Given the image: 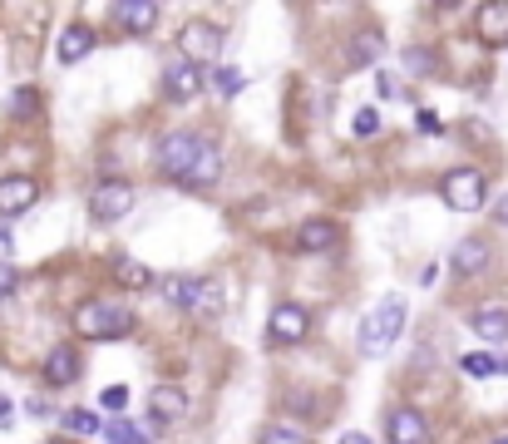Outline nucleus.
Returning a JSON list of instances; mask_svg holds the SVG:
<instances>
[{"label":"nucleus","mask_w":508,"mask_h":444,"mask_svg":"<svg viewBox=\"0 0 508 444\" xmlns=\"http://www.w3.org/2000/svg\"><path fill=\"white\" fill-rule=\"evenodd\" d=\"M114 20L129 35H149L159 26V5H153V0H124V5H114Z\"/></svg>","instance_id":"nucleus-14"},{"label":"nucleus","mask_w":508,"mask_h":444,"mask_svg":"<svg viewBox=\"0 0 508 444\" xmlns=\"http://www.w3.org/2000/svg\"><path fill=\"white\" fill-rule=\"evenodd\" d=\"M35 202H40V183H35V178H26V173L0 178V218H20Z\"/></svg>","instance_id":"nucleus-9"},{"label":"nucleus","mask_w":508,"mask_h":444,"mask_svg":"<svg viewBox=\"0 0 508 444\" xmlns=\"http://www.w3.org/2000/svg\"><path fill=\"white\" fill-rule=\"evenodd\" d=\"M163 296L173 306H188L198 316H223V282L217 277H168L163 282Z\"/></svg>","instance_id":"nucleus-4"},{"label":"nucleus","mask_w":508,"mask_h":444,"mask_svg":"<svg viewBox=\"0 0 508 444\" xmlns=\"http://www.w3.org/2000/svg\"><path fill=\"white\" fill-rule=\"evenodd\" d=\"M104 435H109V444H149V435H143L134 419H109Z\"/></svg>","instance_id":"nucleus-23"},{"label":"nucleus","mask_w":508,"mask_h":444,"mask_svg":"<svg viewBox=\"0 0 508 444\" xmlns=\"http://www.w3.org/2000/svg\"><path fill=\"white\" fill-rule=\"evenodd\" d=\"M134 183H124V178H109V183H99L89 193V218L94 222H119L129 218V208H134Z\"/></svg>","instance_id":"nucleus-7"},{"label":"nucleus","mask_w":508,"mask_h":444,"mask_svg":"<svg viewBox=\"0 0 508 444\" xmlns=\"http://www.w3.org/2000/svg\"><path fill=\"white\" fill-rule=\"evenodd\" d=\"M223 55V26L213 20H188L178 30V59H192V65H213Z\"/></svg>","instance_id":"nucleus-5"},{"label":"nucleus","mask_w":508,"mask_h":444,"mask_svg":"<svg viewBox=\"0 0 508 444\" xmlns=\"http://www.w3.org/2000/svg\"><path fill=\"white\" fill-rule=\"evenodd\" d=\"M499 370H508V361H493V356L489 351H469L464 356V376H499Z\"/></svg>","instance_id":"nucleus-24"},{"label":"nucleus","mask_w":508,"mask_h":444,"mask_svg":"<svg viewBox=\"0 0 508 444\" xmlns=\"http://www.w3.org/2000/svg\"><path fill=\"white\" fill-rule=\"evenodd\" d=\"M493 222H503V227H508V193L493 202Z\"/></svg>","instance_id":"nucleus-33"},{"label":"nucleus","mask_w":508,"mask_h":444,"mask_svg":"<svg viewBox=\"0 0 508 444\" xmlns=\"http://www.w3.org/2000/svg\"><path fill=\"white\" fill-rule=\"evenodd\" d=\"M10 425H16V405H10L5 395H0V429H10Z\"/></svg>","instance_id":"nucleus-32"},{"label":"nucleus","mask_w":508,"mask_h":444,"mask_svg":"<svg viewBox=\"0 0 508 444\" xmlns=\"http://www.w3.org/2000/svg\"><path fill=\"white\" fill-rule=\"evenodd\" d=\"M336 243V222H326V218H306L296 227V247L301 252H326Z\"/></svg>","instance_id":"nucleus-19"},{"label":"nucleus","mask_w":508,"mask_h":444,"mask_svg":"<svg viewBox=\"0 0 508 444\" xmlns=\"http://www.w3.org/2000/svg\"><path fill=\"white\" fill-rule=\"evenodd\" d=\"M94 55V30L89 26H65L55 40V59L59 65H79V59Z\"/></svg>","instance_id":"nucleus-13"},{"label":"nucleus","mask_w":508,"mask_h":444,"mask_svg":"<svg viewBox=\"0 0 508 444\" xmlns=\"http://www.w3.org/2000/svg\"><path fill=\"white\" fill-rule=\"evenodd\" d=\"M75 331L89 341H114V336L134 331V306L124 302H84L75 311Z\"/></svg>","instance_id":"nucleus-3"},{"label":"nucleus","mask_w":508,"mask_h":444,"mask_svg":"<svg viewBox=\"0 0 508 444\" xmlns=\"http://www.w3.org/2000/svg\"><path fill=\"white\" fill-rule=\"evenodd\" d=\"M163 89H168V99H178V104L198 99V94H202V65H192V59H173V65L163 69Z\"/></svg>","instance_id":"nucleus-10"},{"label":"nucleus","mask_w":508,"mask_h":444,"mask_svg":"<svg viewBox=\"0 0 508 444\" xmlns=\"http://www.w3.org/2000/svg\"><path fill=\"white\" fill-rule=\"evenodd\" d=\"M114 277L124 282V286H134V292H143V286L153 282V272L143 267V262H134V257H119V262H114Z\"/></svg>","instance_id":"nucleus-21"},{"label":"nucleus","mask_w":508,"mask_h":444,"mask_svg":"<svg viewBox=\"0 0 508 444\" xmlns=\"http://www.w3.org/2000/svg\"><path fill=\"white\" fill-rule=\"evenodd\" d=\"M434 55L430 50H405V69H415V75H430Z\"/></svg>","instance_id":"nucleus-28"},{"label":"nucleus","mask_w":508,"mask_h":444,"mask_svg":"<svg viewBox=\"0 0 508 444\" xmlns=\"http://www.w3.org/2000/svg\"><path fill=\"white\" fill-rule=\"evenodd\" d=\"M375 129H380V114H375V109H360V114H356V134H360V139H370Z\"/></svg>","instance_id":"nucleus-29"},{"label":"nucleus","mask_w":508,"mask_h":444,"mask_svg":"<svg viewBox=\"0 0 508 444\" xmlns=\"http://www.w3.org/2000/svg\"><path fill=\"white\" fill-rule=\"evenodd\" d=\"M237 84H242L237 69H217V89H223V94H237Z\"/></svg>","instance_id":"nucleus-31"},{"label":"nucleus","mask_w":508,"mask_h":444,"mask_svg":"<svg viewBox=\"0 0 508 444\" xmlns=\"http://www.w3.org/2000/svg\"><path fill=\"white\" fill-rule=\"evenodd\" d=\"M400 331H405V302L400 296H385V302L370 306L366 321H360V336H356L360 356H385L400 341Z\"/></svg>","instance_id":"nucleus-2"},{"label":"nucleus","mask_w":508,"mask_h":444,"mask_svg":"<svg viewBox=\"0 0 508 444\" xmlns=\"http://www.w3.org/2000/svg\"><path fill=\"white\" fill-rule=\"evenodd\" d=\"M149 415L159 419V425H173V419L188 415V395L178 390V386H159V390L149 395Z\"/></svg>","instance_id":"nucleus-16"},{"label":"nucleus","mask_w":508,"mask_h":444,"mask_svg":"<svg viewBox=\"0 0 508 444\" xmlns=\"http://www.w3.org/2000/svg\"><path fill=\"white\" fill-rule=\"evenodd\" d=\"M45 380H50V386H75L79 380V351L75 346H55V351L45 356Z\"/></svg>","instance_id":"nucleus-15"},{"label":"nucleus","mask_w":508,"mask_h":444,"mask_svg":"<svg viewBox=\"0 0 508 444\" xmlns=\"http://www.w3.org/2000/svg\"><path fill=\"white\" fill-rule=\"evenodd\" d=\"M10 109H16L20 119H30L35 109H40V94H35V89H16V99H10Z\"/></svg>","instance_id":"nucleus-26"},{"label":"nucleus","mask_w":508,"mask_h":444,"mask_svg":"<svg viewBox=\"0 0 508 444\" xmlns=\"http://www.w3.org/2000/svg\"><path fill=\"white\" fill-rule=\"evenodd\" d=\"M311 331V316L301 302H276L272 316H267V341L272 346H301Z\"/></svg>","instance_id":"nucleus-8"},{"label":"nucleus","mask_w":508,"mask_h":444,"mask_svg":"<svg viewBox=\"0 0 508 444\" xmlns=\"http://www.w3.org/2000/svg\"><path fill=\"white\" fill-rule=\"evenodd\" d=\"M499 444H508V435H503V439H499Z\"/></svg>","instance_id":"nucleus-35"},{"label":"nucleus","mask_w":508,"mask_h":444,"mask_svg":"<svg viewBox=\"0 0 508 444\" xmlns=\"http://www.w3.org/2000/svg\"><path fill=\"white\" fill-rule=\"evenodd\" d=\"M341 444H370V435H360V429H350V435H346Z\"/></svg>","instance_id":"nucleus-34"},{"label":"nucleus","mask_w":508,"mask_h":444,"mask_svg":"<svg viewBox=\"0 0 508 444\" xmlns=\"http://www.w3.org/2000/svg\"><path fill=\"white\" fill-rule=\"evenodd\" d=\"M440 193H444V202H450L454 212H479L483 198H489V183H483L479 168H454V173H444Z\"/></svg>","instance_id":"nucleus-6"},{"label":"nucleus","mask_w":508,"mask_h":444,"mask_svg":"<svg viewBox=\"0 0 508 444\" xmlns=\"http://www.w3.org/2000/svg\"><path fill=\"white\" fill-rule=\"evenodd\" d=\"M454 272L459 277H479L483 267H489V243H483V237H464V243L454 247Z\"/></svg>","instance_id":"nucleus-17"},{"label":"nucleus","mask_w":508,"mask_h":444,"mask_svg":"<svg viewBox=\"0 0 508 444\" xmlns=\"http://www.w3.org/2000/svg\"><path fill=\"white\" fill-rule=\"evenodd\" d=\"M124 405H129V390L124 386H109L104 390V410H124Z\"/></svg>","instance_id":"nucleus-30"},{"label":"nucleus","mask_w":508,"mask_h":444,"mask_svg":"<svg viewBox=\"0 0 508 444\" xmlns=\"http://www.w3.org/2000/svg\"><path fill=\"white\" fill-rule=\"evenodd\" d=\"M380 50H385V35L370 26V30H356V40H350L346 59H350V65H375V59H380Z\"/></svg>","instance_id":"nucleus-20"},{"label":"nucleus","mask_w":508,"mask_h":444,"mask_svg":"<svg viewBox=\"0 0 508 444\" xmlns=\"http://www.w3.org/2000/svg\"><path fill=\"white\" fill-rule=\"evenodd\" d=\"M16 282H20L16 262H5V257H0V302H5V296H10V292H16Z\"/></svg>","instance_id":"nucleus-27"},{"label":"nucleus","mask_w":508,"mask_h":444,"mask_svg":"<svg viewBox=\"0 0 508 444\" xmlns=\"http://www.w3.org/2000/svg\"><path fill=\"white\" fill-rule=\"evenodd\" d=\"M257 444H306V435H301V429H292V425H267Z\"/></svg>","instance_id":"nucleus-25"},{"label":"nucleus","mask_w":508,"mask_h":444,"mask_svg":"<svg viewBox=\"0 0 508 444\" xmlns=\"http://www.w3.org/2000/svg\"><path fill=\"white\" fill-rule=\"evenodd\" d=\"M474 30L483 45H508V0H483L474 10Z\"/></svg>","instance_id":"nucleus-12"},{"label":"nucleus","mask_w":508,"mask_h":444,"mask_svg":"<svg viewBox=\"0 0 508 444\" xmlns=\"http://www.w3.org/2000/svg\"><path fill=\"white\" fill-rule=\"evenodd\" d=\"M153 163H159V173H168L173 183H183V188H213L217 173H223V153H217V143L202 139V134H192V129L168 134L159 143V153H153Z\"/></svg>","instance_id":"nucleus-1"},{"label":"nucleus","mask_w":508,"mask_h":444,"mask_svg":"<svg viewBox=\"0 0 508 444\" xmlns=\"http://www.w3.org/2000/svg\"><path fill=\"white\" fill-rule=\"evenodd\" d=\"M104 425H109V419H99L94 410H84V405H79V410H69V415H65V429H69V435H99Z\"/></svg>","instance_id":"nucleus-22"},{"label":"nucleus","mask_w":508,"mask_h":444,"mask_svg":"<svg viewBox=\"0 0 508 444\" xmlns=\"http://www.w3.org/2000/svg\"><path fill=\"white\" fill-rule=\"evenodd\" d=\"M385 439L390 444H430V425L420 410H390V419H385Z\"/></svg>","instance_id":"nucleus-11"},{"label":"nucleus","mask_w":508,"mask_h":444,"mask_svg":"<svg viewBox=\"0 0 508 444\" xmlns=\"http://www.w3.org/2000/svg\"><path fill=\"white\" fill-rule=\"evenodd\" d=\"M469 326H474L479 341H508V306H483L469 316Z\"/></svg>","instance_id":"nucleus-18"}]
</instances>
